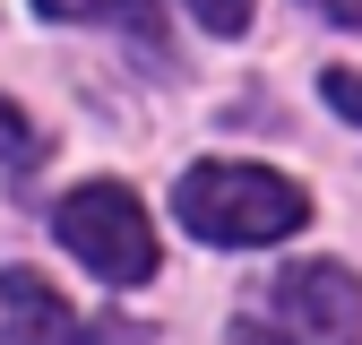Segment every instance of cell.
I'll use <instances>...</instances> for the list:
<instances>
[{
    "mask_svg": "<svg viewBox=\"0 0 362 345\" xmlns=\"http://www.w3.org/2000/svg\"><path fill=\"white\" fill-rule=\"evenodd\" d=\"M181 233H199L216 250H259V242H285L310 225V199L267 164H190L173 190Z\"/></svg>",
    "mask_w": 362,
    "mask_h": 345,
    "instance_id": "obj_1",
    "label": "cell"
},
{
    "mask_svg": "<svg viewBox=\"0 0 362 345\" xmlns=\"http://www.w3.org/2000/svg\"><path fill=\"white\" fill-rule=\"evenodd\" d=\"M242 345H362V276L337 259H293L267 311L242 320Z\"/></svg>",
    "mask_w": 362,
    "mask_h": 345,
    "instance_id": "obj_2",
    "label": "cell"
},
{
    "mask_svg": "<svg viewBox=\"0 0 362 345\" xmlns=\"http://www.w3.org/2000/svg\"><path fill=\"white\" fill-rule=\"evenodd\" d=\"M52 233L69 259H86L104 285H147L156 276V225H147V207L129 199L121 182H86L52 207Z\"/></svg>",
    "mask_w": 362,
    "mask_h": 345,
    "instance_id": "obj_3",
    "label": "cell"
},
{
    "mask_svg": "<svg viewBox=\"0 0 362 345\" xmlns=\"http://www.w3.org/2000/svg\"><path fill=\"white\" fill-rule=\"evenodd\" d=\"M0 345H147L139 320H78L35 268L0 276Z\"/></svg>",
    "mask_w": 362,
    "mask_h": 345,
    "instance_id": "obj_4",
    "label": "cell"
},
{
    "mask_svg": "<svg viewBox=\"0 0 362 345\" xmlns=\"http://www.w3.org/2000/svg\"><path fill=\"white\" fill-rule=\"evenodd\" d=\"M43 156H52V139H43V121H26L9 95H0V164L9 172H35Z\"/></svg>",
    "mask_w": 362,
    "mask_h": 345,
    "instance_id": "obj_5",
    "label": "cell"
},
{
    "mask_svg": "<svg viewBox=\"0 0 362 345\" xmlns=\"http://www.w3.org/2000/svg\"><path fill=\"white\" fill-rule=\"evenodd\" d=\"M35 18H129L139 35H156V0H35Z\"/></svg>",
    "mask_w": 362,
    "mask_h": 345,
    "instance_id": "obj_6",
    "label": "cell"
},
{
    "mask_svg": "<svg viewBox=\"0 0 362 345\" xmlns=\"http://www.w3.org/2000/svg\"><path fill=\"white\" fill-rule=\"evenodd\" d=\"M181 9H190L207 35H242V26L259 18V0H181Z\"/></svg>",
    "mask_w": 362,
    "mask_h": 345,
    "instance_id": "obj_7",
    "label": "cell"
},
{
    "mask_svg": "<svg viewBox=\"0 0 362 345\" xmlns=\"http://www.w3.org/2000/svg\"><path fill=\"white\" fill-rule=\"evenodd\" d=\"M320 95H328L345 121H362V69H328V78H320Z\"/></svg>",
    "mask_w": 362,
    "mask_h": 345,
    "instance_id": "obj_8",
    "label": "cell"
},
{
    "mask_svg": "<svg viewBox=\"0 0 362 345\" xmlns=\"http://www.w3.org/2000/svg\"><path fill=\"white\" fill-rule=\"evenodd\" d=\"M320 9H328L337 26H362V0H320Z\"/></svg>",
    "mask_w": 362,
    "mask_h": 345,
    "instance_id": "obj_9",
    "label": "cell"
}]
</instances>
